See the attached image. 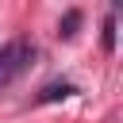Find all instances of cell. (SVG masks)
Masks as SVG:
<instances>
[{"instance_id": "cell-3", "label": "cell", "mask_w": 123, "mask_h": 123, "mask_svg": "<svg viewBox=\"0 0 123 123\" xmlns=\"http://www.w3.org/2000/svg\"><path fill=\"white\" fill-rule=\"evenodd\" d=\"M77 27H81V12H65V19H62L58 35H62V38H73V35H77Z\"/></svg>"}, {"instance_id": "cell-2", "label": "cell", "mask_w": 123, "mask_h": 123, "mask_svg": "<svg viewBox=\"0 0 123 123\" xmlns=\"http://www.w3.org/2000/svg\"><path fill=\"white\" fill-rule=\"evenodd\" d=\"M77 88L69 85V81H58V85H46L38 96H35V104H50V100H65V96H73Z\"/></svg>"}, {"instance_id": "cell-4", "label": "cell", "mask_w": 123, "mask_h": 123, "mask_svg": "<svg viewBox=\"0 0 123 123\" xmlns=\"http://www.w3.org/2000/svg\"><path fill=\"white\" fill-rule=\"evenodd\" d=\"M104 50H108V54L115 50V12L104 15Z\"/></svg>"}, {"instance_id": "cell-1", "label": "cell", "mask_w": 123, "mask_h": 123, "mask_svg": "<svg viewBox=\"0 0 123 123\" xmlns=\"http://www.w3.org/2000/svg\"><path fill=\"white\" fill-rule=\"evenodd\" d=\"M31 62H35V46H31L27 38L4 42V46H0V88H8L19 73H27Z\"/></svg>"}]
</instances>
